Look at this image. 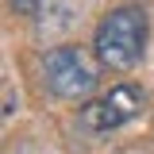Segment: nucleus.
I'll list each match as a JSON object with an SVG mask.
<instances>
[{
	"instance_id": "obj_1",
	"label": "nucleus",
	"mask_w": 154,
	"mask_h": 154,
	"mask_svg": "<svg viewBox=\"0 0 154 154\" xmlns=\"http://www.w3.org/2000/svg\"><path fill=\"white\" fill-rule=\"evenodd\" d=\"M93 50L104 69H131L146 50V12L135 8V4L108 12L96 27Z\"/></svg>"
},
{
	"instance_id": "obj_2",
	"label": "nucleus",
	"mask_w": 154,
	"mask_h": 154,
	"mask_svg": "<svg viewBox=\"0 0 154 154\" xmlns=\"http://www.w3.org/2000/svg\"><path fill=\"white\" fill-rule=\"evenodd\" d=\"M42 85L58 100H81L96 89V66L81 46H54L42 58Z\"/></svg>"
},
{
	"instance_id": "obj_3",
	"label": "nucleus",
	"mask_w": 154,
	"mask_h": 154,
	"mask_svg": "<svg viewBox=\"0 0 154 154\" xmlns=\"http://www.w3.org/2000/svg\"><path fill=\"white\" fill-rule=\"evenodd\" d=\"M143 108H146V93L139 85H112L108 93H100L81 108V127L89 135H108L123 123H131Z\"/></svg>"
},
{
	"instance_id": "obj_4",
	"label": "nucleus",
	"mask_w": 154,
	"mask_h": 154,
	"mask_svg": "<svg viewBox=\"0 0 154 154\" xmlns=\"http://www.w3.org/2000/svg\"><path fill=\"white\" fill-rule=\"evenodd\" d=\"M12 8H16L19 16H35L38 8H42V0H12Z\"/></svg>"
}]
</instances>
